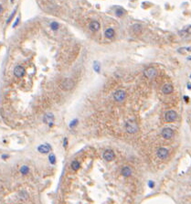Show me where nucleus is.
<instances>
[{
	"label": "nucleus",
	"instance_id": "1",
	"mask_svg": "<svg viewBox=\"0 0 191 204\" xmlns=\"http://www.w3.org/2000/svg\"><path fill=\"white\" fill-rule=\"evenodd\" d=\"M125 129L130 134H134L138 131V125L133 120H129L125 124Z\"/></svg>",
	"mask_w": 191,
	"mask_h": 204
},
{
	"label": "nucleus",
	"instance_id": "2",
	"mask_svg": "<svg viewBox=\"0 0 191 204\" xmlns=\"http://www.w3.org/2000/svg\"><path fill=\"white\" fill-rule=\"evenodd\" d=\"M73 87H74V82L71 79L63 80L62 82H61V83H60V88L62 90H65V91L71 90Z\"/></svg>",
	"mask_w": 191,
	"mask_h": 204
},
{
	"label": "nucleus",
	"instance_id": "3",
	"mask_svg": "<svg viewBox=\"0 0 191 204\" xmlns=\"http://www.w3.org/2000/svg\"><path fill=\"white\" fill-rule=\"evenodd\" d=\"M113 98L116 102H123L125 99V92L123 90H118L113 93Z\"/></svg>",
	"mask_w": 191,
	"mask_h": 204
},
{
	"label": "nucleus",
	"instance_id": "4",
	"mask_svg": "<svg viewBox=\"0 0 191 204\" xmlns=\"http://www.w3.org/2000/svg\"><path fill=\"white\" fill-rule=\"evenodd\" d=\"M25 69H24V67L20 66V65H17V66L15 67V69H14V74H15V76L16 77H17V78H22L24 75H25Z\"/></svg>",
	"mask_w": 191,
	"mask_h": 204
},
{
	"label": "nucleus",
	"instance_id": "5",
	"mask_svg": "<svg viewBox=\"0 0 191 204\" xmlns=\"http://www.w3.org/2000/svg\"><path fill=\"white\" fill-rule=\"evenodd\" d=\"M176 116H177L176 113L175 112V111L170 110V111H168V112L166 113L165 118H166V122H169V123H170V122H173V121L176 120Z\"/></svg>",
	"mask_w": 191,
	"mask_h": 204
},
{
	"label": "nucleus",
	"instance_id": "6",
	"mask_svg": "<svg viewBox=\"0 0 191 204\" xmlns=\"http://www.w3.org/2000/svg\"><path fill=\"white\" fill-rule=\"evenodd\" d=\"M161 135H162V136L165 138V139H170V138L173 136V135H174V131L171 129V128L166 127V128H164V129L162 130Z\"/></svg>",
	"mask_w": 191,
	"mask_h": 204
},
{
	"label": "nucleus",
	"instance_id": "7",
	"mask_svg": "<svg viewBox=\"0 0 191 204\" xmlns=\"http://www.w3.org/2000/svg\"><path fill=\"white\" fill-rule=\"evenodd\" d=\"M103 157V158L106 160V161H112V160H113L114 158H115V155H114V153H113L112 150L107 149L104 151Z\"/></svg>",
	"mask_w": 191,
	"mask_h": 204
},
{
	"label": "nucleus",
	"instance_id": "8",
	"mask_svg": "<svg viewBox=\"0 0 191 204\" xmlns=\"http://www.w3.org/2000/svg\"><path fill=\"white\" fill-rule=\"evenodd\" d=\"M145 75L148 79H152V78L156 76V70L153 67H149L145 71Z\"/></svg>",
	"mask_w": 191,
	"mask_h": 204
},
{
	"label": "nucleus",
	"instance_id": "9",
	"mask_svg": "<svg viewBox=\"0 0 191 204\" xmlns=\"http://www.w3.org/2000/svg\"><path fill=\"white\" fill-rule=\"evenodd\" d=\"M156 154H157V157L160 158V159H165V158H167V156H168V150L166 149V148H165V147H160V148L157 150Z\"/></svg>",
	"mask_w": 191,
	"mask_h": 204
},
{
	"label": "nucleus",
	"instance_id": "10",
	"mask_svg": "<svg viewBox=\"0 0 191 204\" xmlns=\"http://www.w3.org/2000/svg\"><path fill=\"white\" fill-rule=\"evenodd\" d=\"M37 150L39 153H42V154H46V153H49L50 150H51V147L49 144H45V145H40V146L37 147Z\"/></svg>",
	"mask_w": 191,
	"mask_h": 204
},
{
	"label": "nucleus",
	"instance_id": "11",
	"mask_svg": "<svg viewBox=\"0 0 191 204\" xmlns=\"http://www.w3.org/2000/svg\"><path fill=\"white\" fill-rule=\"evenodd\" d=\"M100 23L98 21H91L89 25V28L91 31H98L100 29Z\"/></svg>",
	"mask_w": 191,
	"mask_h": 204
},
{
	"label": "nucleus",
	"instance_id": "12",
	"mask_svg": "<svg viewBox=\"0 0 191 204\" xmlns=\"http://www.w3.org/2000/svg\"><path fill=\"white\" fill-rule=\"evenodd\" d=\"M53 120H54V117H53L52 114H50V113L46 114L45 116H44V119H43V121L45 122L46 124H48L50 126H51V125H53Z\"/></svg>",
	"mask_w": 191,
	"mask_h": 204
},
{
	"label": "nucleus",
	"instance_id": "13",
	"mask_svg": "<svg viewBox=\"0 0 191 204\" xmlns=\"http://www.w3.org/2000/svg\"><path fill=\"white\" fill-rule=\"evenodd\" d=\"M173 86L171 85V84H165L164 86H163L162 88V91L163 92L165 93V94H169V93H171V92H173Z\"/></svg>",
	"mask_w": 191,
	"mask_h": 204
},
{
	"label": "nucleus",
	"instance_id": "14",
	"mask_svg": "<svg viewBox=\"0 0 191 204\" xmlns=\"http://www.w3.org/2000/svg\"><path fill=\"white\" fill-rule=\"evenodd\" d=\"M114 34H115V32H114L113 29H112V28L107 29L105 30V32H104V35H105V37L107 38H112L114 37Z\"/></svg>",
	"mask_w": 191,
	"mask_h": 204
},
{
	"label": "nucleus",
	"instance_id": "15",
	"mask_svg": "<svg viewBox=\"0 0 191 204\" xmlns=\"http://www.w3.org/2000/svg\"><path fill=\"white\" fill-rule=\"evenodd\" d=\"M121 173H122V175L124 176V177L127 178L129 176H131V174H132V170H131V168L129 167H125L122 168Z\"/></svg>",
	"mask_w": 191,
	"mask_h": 204
},
{
	"label": "nucleus",
	"instance_id": "16",
	"mask_svg": "<svg viewBox=\"0 0 191 204\" xmlns=\"http://www.w3.org/2000/svg\"><path fill=\"white\" fill-rule=\"evenodd\" d=\"M71 167L72 168V170L77 171L80 168V167H81V164H80V162L78 160H73L71 164Z\"/></svg>",
	"mask_w": 191,
	"mask_h": 204
},
{
	"label": "nucleus",
	"instance_id": "17",
	"mask_svg": "<svg viewBox=\"0 0 191 204\" xmlns=\"http://www.w3.org/2000/svg\"><path fill=\"white\" fill-rule=\"evenodd\" d=\"M141 30H142L141 25H139V24H134V25L133 26V31L135 34H139L141 32Z\"/></svg>",
	"mask_w": 191,
	"mask_h": 204
},
{
	"label": "nucleus",
	"instance_id": "18",
	"mask_svg": "<svg viewBox=\"0 0 191 204\" xmlns=\"http://www.w3.org/2000/svg\"><path fill=\"white\" fill-rule=\"evenodd\" d=\"M125 10L123 8H118L116 9V11H115V14H116L117 17H123L124 15H125Z\"/></svg>",
	"mask_w": 191,
	"mask_h": 204
},
{
	"label": "nucleus",
	"instance_id": "19",
	"mask_svg": "<svg viewBox=\"0 0 191 204\" xmlns=\"http://www.w3.org/2000/svg\"><path fill=\"white\" fill-rule=\"evenodd\" d=\"M20 172L22 175H27L28 173L29 172V167H28V166H22L20 168Z\"/></svg>",
	"mask_w": 191,
	"mask_h": 204
},
{
	"label": "nucleus",
	"instance_id": "20",
	"mask_svg": "<svg viewBox=\"0 0 191 204\" xmlns=\"http://www.w3.org/2000/svg\"><path fill=\"white\" fill-rule=\"evenodd\" d=\"M50 28H51V29H52V30H54V31L58 30V29H59V23H58V22H56V21L52 22V23L50 24Z\"/></svg>",
	"mask_w": 191,
	"mask_h": 204
},
{
	"label": "nucleus",
	"instance_id": "21",
	"mask_svg": "<svg viewBox=\"0 0 191 204\" xmlns=\"http://www.w3.org/2000/svg\"><path fill=\"white\" fill-rule=\"evenodd\" d=\"M49 159H50V164H55L56 163V158H55V155L54 154H50V157H49Z\"/></svg>",
	"mask_w": 191,
	"mask_h": 204
},
{
	"label": "nucleus",
	"instance_id": "22",
	"mask_svg": "<svg viewBox=\"0 0 191 204\" xmlns=\"http://www.w3.org/2000/svg\"><path fill=\"white\" fill-rule=\"evenodd\" d=\"M93 69H94V71H95L96 72H100V63L98 62V61L94 62V65H93Z\"/></svg>",
	"mask_w": 191,
	"mask_h": 204
},
{
	"label": "nucleus",
	"instance_id": "23",
	"mask_svg": "<svg viewBox=\"0 0 191 204\" xmlns=\"http://www.w3.org/2000/svg\"><path fill=\"white\" fill-rule=\"evenodd\" d=\"M180 33H183V34H191V26H189V27H187V29H185L183 31H181Z\"/></svg>",
	"mask_w": 191,
	"mask_h": 204
},
{
	"label": "nucleus",
	"instance_id": "24",
	"mask_svg": "<svg viewBox=\"0 0 191 204\" xmlns=\"http://www.w3.org/2000/svg\"><path fill=\"white\" fill-rule=\"evenodd\" d=\"M77 123H78V120H77V119H74V120H73L71 123V125H70V127H71V128H72L73 126H75V125H76V124H77Z\"/></svg>",
	"mask_w": 191,
	"mask_h": 204
},
{
	"label": "nucleus",
	"instance_id": "25",
	"mask_svg": "<svg viewBox=\"0 0 191 204\" xmlns=\"http://www.w3.org/2000/svg\"><path fill=\"white\" fill-rule=\"evenodd\" d=\"M148 186H149L150 188H154V183L153 182V181H149V182H148Z\"/></svg>",
	"mask_w": 191,
	"mask_h": 204
},
{
	"label": "nucleus",
	"instance_id": "26",
	"mask_svg": "<svg viewBox=\"0 0 191 204\" xmlns=\"http://www.w3.org/2000/svg\"><path fill=\"white\" fill-rule=\"evenodd\" d=\"M14 14H15V11H14V12H13V14H12V15H11V16H10V17H9L8 19H7V24H8L9 22H10V20H11V19H12V17H13V16H14Z\"/></svg>",
	"mask_w": 191,
	"mask_h": 204
},
{
	"label": "nucleus",
	"instance_id": "27",
	"mask_svg": "<svg viewBox=\"0 0 191 204\" xmlns=\"http://www.w3.org/2000/svg\"><path fill=\"white\" fill-rule=\"evenodd\" d=\"M18 21H19V17H17V20H16V23H14V25H13V27H16V26L18 24Z\"/></svg>",
	"mask_w": 191,
	"mask_h": 204
},
{
	"label": "nucleus",
	"instance_id": "28",
	"mask_svg": "<svg viewBox=\"0 0 191 204\" xmlns=\"http://www.w3.org/2000/svg\"><path fill=\"white\" fill-rule=\"evenodd\" d=\"M63 145H64V146H67V138H65V139H64V143H63Z\"/></svg>",
	"mask_w": 191,
	"mask_h": 204
},
{
	"label": "nucleus",
	"instance_id": "29",
	"mask_svg": "<svg viewBox=\"0 0 191 204\" xmlns=\"http://www.w3.org/2000/svg\"><path fill=\"white\" fill-rule=\"evenodd\" d=\"M184 98H185V100H186V102H187V101H188V98H187V96H185Z\"/></svg>",
	"mask_w": 191,
	"mask_h": 204
},
{
	"label": "nucleus",
	"instance_id": "30",
	"mask_svg": "<svg viewBox=\"0 0 191 204\" xmlns=\"http://www.w3.org/2000/svg\"><path fill=\"white\" fill-rule=\"evenodd\" d=\"M2 10H3V8H2V6H1V5H0V13L2 12Z\"/></svg>",
	"mask_w": 191,
	"mask_h": 204
},
{
	"label": "nucleus",
	"instance_id": "31",
	"mask_svg": "<svg viewBox=\"0 0 191 204\" xmlns=\"http://www.w3.org/2000/svg\"><path fill=\"white\" fill-rule=\"evenodd\" d=\"M187 86H188V87H187V88H188V89H191V84L188 83V84H187Z\"/></svg>",
	"mask_w": 191,
	"mask_h": 204
},
{
	"label": "nucleus",
	"instance_id": "32",
	"mask_svg": "<svg viewBox=\"0 0 191 204\" xmlns=\"http://www.w3.org/2000/svg\"><path fill=\"white\" fill-rule=\"evenodd\" d=\"M7 158V156H6V155H4V156H3V158Z\"/></svg>",
	"mask_w": 191,
	"mask_h": 204
}]
</instances>
